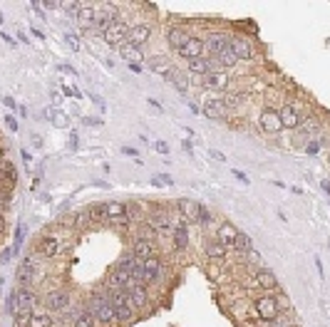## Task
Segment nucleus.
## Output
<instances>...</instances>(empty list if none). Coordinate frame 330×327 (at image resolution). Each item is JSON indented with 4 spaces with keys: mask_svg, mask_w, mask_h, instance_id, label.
<instances>
[{
    "mask_svg": "<svg viewBox=\"0 0 330 327\" xmlns=\"http://www.w3.org/2000/svg\"><path fill=\"white\" fill-rule=\"evenodd\" d=\"M90 312L94 315V320L102 322V325L117 322V315H115V307H112V302H109V295L102 293V290H94L90 295Z\"/></svg>",
    "mask_w": 330,
    "mask_h": 327,
    "instance_id": "f257e3e1",
    "label": "nucleus"
},
{
    "mask_svg": "<svg viewBox=\"0 0 330 327\" xmlns=\"http://www.w3.org/2000/svg\"><path fill=\"white\" fill-rule=\"evenodd\" d=\"M107 295H109V302H112V307H115L117 322L129 325V322L137 320V310H134L129 295H127V290H107Z\"/></svg>",
    "mask_w": 330,
    "mask_h": 327,
    "instance_id": "f03ea898",
    "label": "nucleus"
},
{
    "mask_svg": "<svg viewBox=\"0 0 330 327\" xmlns=\"http://www.w3.org/2000/svg\"><path fill=\"white\" fill-rule=\"evenodd\" d=\"M256 315L261 317V320H266V322H273V320H278V315H281V307H278V300L276 297H258L256 300Z\"/></svg>",
    "mask_w": 330,
    "mask_h": 327,
    "instance_id": "7ed1b4c3",
    "label": "nucleus"
},
{
    "mask_svg": "<svg viewBox=\"0 0 330 327\" xmlns=\"http://www.w3.org/2000/svg\"><path fill=\"white\" fill-rule=\"evenodd\" d=\"M115 23H120V13L115 5H102V10H97V20H94V30L99 35H104Z\"/></svg>",
    "mask_w": 330,
    "mask_h": 327,
    "instance_id": "20e7f679",
    "label": "nucleus"
},
{
    "mask_svg": "<svg viewBox=\"0 0 330 327\" xmlns=\"http://www.w3.org/2000/svg\"><path fill=\"white\" fill-rule=\"evenodd\" d=\"M177 55H179V57H184L186 62H189V59H196V57H206V42H204L201 37L191 35V37H189V42L181 47Z\"/></svg>",
    "mask_w": 330,
    "mask_h": 327,
    "instance_id": "39448f33",
    "label": "nucleus"
},
{
    "mask_svg": "<svg viewBox=\"0 0 330 327\" xmlns=\"http://www.w3.org/2000/svg\"><path fill=\"white\" fill-rule=\"evenodd\" d=\"M204 42H206V57H218L231 45V37L226 32H211L209 40H204Z\"/></svg>",
    "mask_w": 330,
    "mask_h": 327,
    "instance_id": "423d86ee",
    "label": "nucleus"
},
{
    "mask_svg": "<svg viewBox=\"0 0 330 327\" xmlns=\"http://www.w3.org/2000/svg\"><path fill=\"white\" fill-rule=\"evenodd\" d=\"M45 307L50 312H65L70 307V293L67 290H52L45 297Z\"/></svg>",
    "mask_w": 330,
    "mask_h": 327,
    "instance_id": "0eeeda50",
    "label": "nucleus"
},
{
    "mask_svg": "<svg viewBox=\"0 0 330 327\" xmlns=\"http://www.w3.org/2000/svg\"><path fill=\"white\" fill-rule=\"evenodd\" d=\"M231 50H234L236 59H251L256 55L253 42H251L248 37H243V35H234V37H231Z\"/></svg>",
    "mask_w": 330,
    "mask_h": 327,
    "instance_id": "6e6552de",
    "label": "nucleus"
},
{
    "mask_svg": "<svg viewBox=\"0 0 330 327\" xmlns=\"http://www.w3.org/2000/svg\"><path fill=\"white\" fill-rule=\"evenodd\" d=\"M129 30H132V28H129L127 23H122V20H120V23H115L112 28L102 35V40H104L107 45H122V42L129 37Z\"/></svg>",
    "mask_w": 330,
    "mask_h": 327,
    "instance_id": "1a4fd4ad",
    "label": "nucleus"
},
{
    "mask_svg": "<svg viewBox=\"0 0 330 327\" xmlns=\"http://www.w3.org/2000/svg\"><path fill=\"white\" fill-rule=\"evenodd\" d=\"M261 126H263V132H266V134H278V132L283 129L281 117H278V109L266 107V109L261 112Z\"/></svg>",
    "mask_w": 330,
    "mask_h": 327,
    "instance_id": "9d476101",
    "label": "nucleus"
},
{
    "mask_svg": "<svg viewBox=\"0 0 330 327\" xmlns=\"http://www.w3.org/2000/svg\"><path fill=\"white\" fill-rule=\"evenodd\" d=\"M15 293V305H18V315H30L32 307H35V295L28 288H18L13 290Z\"/></svg>",
    "mask_w": 330,
    "mask_h": 327,
    "instance_id": "9b49d317",
    "label": "nucleus"
},
{
    "mask_svg": "<svg viewBox=\"0 0 330 327\" xmlns=\"http://www.w3.org/2000/svg\"><path fill=\"white\" fill-rule=\"evenodd\" d=\"M127 295H129V300H132L134 310H144V307H147V302H149L147 285H139V283H132V285L127 288Z\"/></svg>",
    "mask_w": 330,
    "mask_h": 327,
    "instance_id": "f8f14e48",
    "label": "nucleus"
},
{
    "mask_svg": "<svg viewBox=\"0 0 330 327\" xmlns=\"http://www.w3.org/2000/svg\"><path fill=\"white\" fill-rule=\"evenodd\" d=\"M236 236H239V228H236L234 223H229V221H224V223L218 226V231H216V240H218L224 248H234Z\"/></svg>",
    "mask_w": 330,
    "mask_h": 327,
    "instance_id": "ddd939ff",
    "label": "nucleus"
},
{
    "mask_svg": "<svg viewBox=\"0 0 330 327\" xmlns=\"http://www.w3.org/2000/svg\"><path fill=\"white\" fill-rule=\"evenodd\" d=\"M201 112H204L209 119H226V114H229V107H226V102H224V99H206V102H204V107H201Z\"/></svg>",
    "mask_w": 330,
    "mask_h": 327,
    "instance_id": "4468645a",
    "label": "nucleus"
},
{
    "mask_svg": "<svg viewBox=\"0 0 330 327\" xmlns=\"http://www.w3.org/2000/svg\"><path fill=\"white\" fill-rule=\"evenodd\" d=\"M204 85L209 89H226L231 85V77L226 75V70H211L209 75L204 77Z\"/></svg>",
    "mask_w": 330,
    "mask_h": 327,
    "instance_id": "2eb2a0df",
    "label": "nucleus"
},
{
    "mask_svg": "<svg viewBox=\"0 0 330 327\" xmlns=\"http://www.w3.org/2000/svg\"><path fill=\"white\" fill-rule=\"evenodd\" d=\"M132 253L137 260H147V258H154L156 255V245L151 240H144V238H137L134 245H132Z\"/></svg>",
    "mask_w": 330,
    "mask_h": 327,
    "instance_id": "dca6fc26",
    "label": "nucleus"
},
{
    "mask_svg": "<svg viewBox=\"0 0 330 327\" xmlns=\"http://www.w3.org/2000/svg\"><path fill=\"white\" fill-rule=\"evenodd\" d=\"M189 37H191V35L186 32V28H179V25H174V28L167 30V42H169V45H172L177 52H179L181 47L189 42Z\"/></svg>",
    "mask_w": 330,
    "mask_h": 327,
    "instance_id": "f3484780",
    "label": "nucleus"
},
{
    "mask_svg": "<svg viewBox=\"0 0 330 327\" xmlns=\"http://www.w3.org/2000/svg\"><path fill=\"white\" fill-rule=\"evenodd\" d=\"M149 37H151V28H149V25H134V28L129 30L127 42H129V45H134V47L139 50L144 42H149Z\"/></svg>",
    "mask_w": 330,
    "mask_h": 327,
    "instance_id": "a211bd4d",
    "label": "nucleus"
},
{
    "mask_svg": "<svg viewBox=\"0 0 330 327\" xmlns=\"http://www.w3.org/2000/svg\"><path fill=\"white\" fill-rule=\"evenodd\" d=\"M94 20H97V8L82 3V8L77 13V23L82 25V30H94Z\"/></svg>",
    "mask_w": 330,
    "mask_h": 327,
    "instance_id": "6ab92c4d",
    "label": "nucleus"
},
{
    "mask_svg": "<svg viewBox=\"0 0 330 327\" xmlns=\"http://www.w3.org/2000/svg\"><path fill=\"white\" fill-rule=\"evenodd\" d=\"M278 117H281L283 129H296V126L300 124V114L296 112V107H291V104L281 107V109H278Z\"/></svg>",
    "mask_w": 330,
    "mask_h": 327,
    "instance_id": "aec40b11",
    "label": "nucleus"
},
{
    "mask_svg": "<svg viewBox=\"0 0 330 327\" xmlns=\"http://www.w3.org/2000/svg\"><path fill=\"white\" fill-rule=\"evenodd\" d=\"M164 80L167 82H172L174 87L179 89V92H186L189 89V75L184 72V70H177V67H172L167 75H164Z\"/></svg>",
    "mask_w": 330,
    "mask_h": 327,
    "instance_id": "412c9836",
    "label": "nucleus"
},
{
    "mask_svg": "<svg viewBox=\"0 0 330 327\" xmlns=\"http://www.w3.org/2000/svg\"><path fill=\"white\" fill-rule=\"evenodd\" d=\"M226 250L229 248H224L218 240H206L204 243V253H206L209 260H226Z\"/></svg>",
    "mask_w": 330,
    "mask_h": 327,
    "instance_id": "4be33fe9",
    "label": "nucleus"
},
{
    "mask_svg": "<svg viewBox=\"0 0 330 327\" xmlns=\"http://www.w3.org/2000/svg\"><path fill=\"white\" fill-rule=\"evenodd\" d=\"M104 208V218L107 221H117V218H127V206L120 201H109V204H102Z\"/></svg>",
    "mask_w": 330,
    "mask_h": 327,
    "instance_id": "5701e85b",
    "label": "nucleus"
},
{
    "mask_svg": "<svg viewBox=\"0 0 330 327\" xmlns=\"http://www.w3.org/2000/svg\"><path fill=\"white\" fill-rule=\"evenodd\" d=\"M37 250L45 255V258H55L58 253H60V243H58V238L52 236H45L40 240V245H37Z\"/></svg>",
    "mask_w": 330,
    "mask_h": 327,
    "instance_id": "b1692460",
    "label": "nucleus"
},
{
    "mask_svg": "<svg viewBox=\"0 0 330 327\" xmlns=\"http://www.w3.org/2000/svg\"><path fill=\"white\" fill-rule=\"evenodd\" d=\"M179 211L184 218H196L199 221V213H201V206L194 201V199H181L179 201Z\"/></svg>",
    "mask_w": 330,
    "mask_h": 327,
    "instance_id": "393cba45",
    "label": "nucleus"
},
{
    "mask_svg": "<svg viewBox=\"0 0 330 327\" xmlns=\"http://www.w3.org/2000/svg\"><path fill=\"white\" fill-rule=\"evenodd\" d=\"M256 283H258L263 290H276V288H278V278H276L270 270H266V268L256 273Z\"/></svg>",
    "mask_w": 330,
    "mask_h": 327,
    "instance_id": "a878e982",
    "label": "nucleus"
},
{
    "mask_svg": "<svg viewBox=\"0 0 330 327\" xmlns=\"http://www.w3.org/2000/svg\"><path fill=\"white\" fill-rule=\"evenodd\" d=\"M186 67H189V72H194V75H209L211 72V62L209 57H196V59H189L186 62Z\"/></svg>",
    "mask_w": 330,
    "mask_h": 327,
    "instance_id": "bb28decb",
    "label": "nucleus"
},
{
    "mask_svg": "<svg viewBox=\"0 0 330 327\" xmlns=\"http://www.w3.org/2000/svg\"><path fill=\"white\" fill-rule=\"evenodd\" d=\"M28 327H52V320H50L47 312H42V310H32L30 320H28Z\"/></svg>",
    "mask_w": 330,
    "mask_h": 327,
    "instance_id": "cd10ccee",
    "label": "nucleus"
},
{
    "mask_svg": "<svg viewBox=\"0 0 330 327\" xmlns=\"http://www.w3.org/2000/svg\"><path fill=\"white\" fill-rule=\"evenodd\" d=\"M144 273H147V278H149V283H154L159 275H161V260L154 255V258H147L144 260Z\"/></svg>",
    "mask_w": 330,
    "mask_h": 327,
    "instance_id": "c85d7f7f",
    "label": "nucleus"
},
{
    "mask_svg": "<svg viewBox=\"0 0 330 327\" xmlns=\"http://www.w3.org/2000/svg\"><path fill=\"white\" fill-rule=\"evenodd\" d=\"M234 248H236L239 253H246V255H248V253L253 250V240H251V236H248V233H241V231H239V236H236V243H234Z\"/></svg>",
    "mask_w": 330,
    "mask_h": 327,
    "instance_id": "c756f323",
    "label": "nucleus"
},
{
    "mask_svg": "<svg viewBox=\"0 0 330 327\" xmlns=\"http://www.w3.org/2000/svg\"><path fill=\"white\" fill-rule=\"evenodd\" d=\"M147 67H149L151 72H159V75H167L169 70H172V64L167 62L164 57H151L147 59Z\"/></svg>",
    "mask_w": 330,
    "mask_h": 327,
    "instance_id": "7c9ffc66",
    "label": "nucleus"
},
{
    "mask_svg": "<svg viewBox=\"0 0 330 327\" xmlns=\"http://www.w3.org/2000/svg\"><path fill=\"white\" fill-rule=\"evenodd\" d=\"M216 59H218V64H221L224 70H229V67H234V64L239 62V59H236V55H234V50H231V45H229V47H226V50H224V52H221V55H218Z\"/></svg>",
    "mask_w": 330,
    "mask_h": 327,
    "instance_id": "2f4dec72",
    "label": "nucleus"
},
{
    "mask_svg": "<svg viewBox=\"0 0 330 327\" xmlns=\"http://www.w3.org/2000/svg\"><path fill=\"white\" fill-rule=\"evenodd\" d=\"M94 325H97V320H94V315H92L90 310L77 312V317H75V327H94Z\"/></svg>",
    "mask_w": 330,
    "mask_h": 327,
    "instance_id": "473e14b6",
    "label": "nucleus"
},
{
    "mask_svg": "<svg viewBox=\"0 0 330 327\" xmlns=\"http://www.w3.org/2000/svg\"><path fill=\"white\" fill-rule=\"evenodd\" d=\"M174 243H177V248L179 250H186V245H189V233H186V226H179V228H174Z\"/></svg>",
    "mask_w": 330,
    "mask_h": 327,
    "instance_id": "72a5a7b5",
    "label": "nucleus"
},
{
    "mask_svg": "<svg viewBox=\"0 0 330 327\" xmlns=\"http://www.w3.org/2000/svg\"><path fill=\"white\" fill-rule=\"evenodd\" d=\"M47 117H50V121H52L55 126H60V129L67 126V114H65L62 109H47Z\"/></svg>",
    "mask_w": 330,
    "mask_h": 327,
    "instance_id": "f704fd0d",
    "label": "nucleus"
},
{
    "mask_svg": "<svg viewBox=\"0 0 330 327\" xmlns=\"http://www.w3.org/2000/svg\"><path fill=\"white\" fill-rule=\"evenodd\" d=\"M18 278H20V283H23V285L32 280V263H30V260H23V266H20V270H18Z\"/></svg>",
    "mask_w": 330,
    "mask_h": 327,
    "instance_id": "c9c22d12",
    "label": "nucleus"
},
{
    "mask_svg": "<svg viewBox=\"0 0 330 327\" xmlns=\"http://www.w3.org/2000/svg\"><path fill=\"white\" fill-rule=\"evenodd\" d=\"M120 55L124 59H129V57H142L139 52H137V47L134 45H129V42H122L120 45Z\"/></svg>",
    "mask_w": 330,
    "mask_h": 327,
    "instance_id": "e433bc0d",
    "label": "nucleus"
},
{
    "mask_svg": "<svg viewBox=\"0 0 330 327\" xmlns=\"http://www.w3.org/2000/svg\"><path fill=\"white\" fill-rule=\"evenodd\" d=\"M65 42H67V47H70L72 52H80V50H82V42L77 40L75 32H67V35H65Z\"/></svg>",
    "mask_w": 330,
    "mask_h": 327,
    "instance_id": "4c0bfd02",
    "label": "nucleus"
},
{
    "mask_svg": "<svg viewBox=\"0 0 330 327\" xmlns=\"http://www.w3.org/2000/svg\"><path fill=\"white\" fill-rule=\"evenodd\" d=\"M90 211H80V213H77V218H75V226H77V228H85V226H90Z\"/></svg>",
    "mask_w": 330,
    "mask_h": 327,
    "instance_id": "58836bf2",
    "label": "nucleus"
},
{
    "mask_svg": "<svg viewBox=\"0 0 330 327\" xmlns=\"http://www.w3.org/2000/svg\"><path fill=\"white\" fill-rule=\"evenodd\" d=\"M60 8H65V13H70V18H77L82 3H60Z\"/></svg>",
    "mask_w": 330,
    "mask_h": 327,
    "instance_id": "ea45409f",
    "label": "nucleus"
},
{
    "mask_svg": "<svg viewBox=\"0 0 330 327\" xmlns=\"http://www.w3.org/2000/svg\"><path fill=\"white\" fill-rule=\"evenodd\" d=\"M154 236H156V228H154L151 223H144V226H142V236L139 238H144V240H151V243H154Z\"/></svg>",
    "mask_w": 330,
    "mask_h": 327,
    "instance_id": "a19ab883",
    "label": "nucleus"
},
{
    "mask_svg": "<svg viewBox=\"0 0 330 327\" xmlns=\"http://www.w3.org/2000/svg\"><path fill=\"white\" fill-rule=\"evenodd\" d=\"M206 154H209L213 161H221V164H226V154H221V151H216V149H209Z\"/></svg>",
    "mask_w": 330,
    "mask_h": 327,
    "instance_id": "79ce46f5",
    "label": "nucleus"
},
{
    "mask_svg": "<svg viewBox=\"0 0 330 327\" xmlns=\"http://www.w3.org/2000/svg\"><path fill=\"white\" fill-rule=\"evenodd\" d=\"M32 10L37 13V18H42V20H47V15H45V8H42L40 3H32Z\"/></svg>",
    "mask_w": 330,
    "mask_h": 327,
    "instance_id": "37998d69",
    "label": "nucleus"
},
{
    "mask_svg": "<svg viewBox=\"0 0 330 327\" xmlns=\"http://www.w3.org/2000/svg\"><path fill=\"white\" fill-rule=\"evenodd\" d=\"M3 104H5L8 109H18V104H15V99H13L10 94H5V97H3Z\"/></svg>",
    "mask_w": 330,
    "mask_h": 327,
    "instance_id": "c03bdc74",
    "label": "nucleus"
},
{
    "mask_svg": "<svg viewBox=\"0 0 330 327\" xmlns=\"http://www.w3.org/2000/svg\"><path fill=\"white\" fill-rule=\"evenodd\" d=\"M211 221V213L206 208H201V213H199V223H209Z\"/></svg>",
    "mask_w": 330,
    "mask_h": 327,
    "instance_id": "a18cd8bd",
    "label": "nucleus"
},
{
    "mask_svg": "<svg viewBox=\"0 0 330 327\" xmlns=\"http://www.w3.org/2000/svg\"><path fill=\"white\" fill-rule=\"evenodd\" d=\"M318 149H320V142H310V144L305 147V151H308V154H318Z\"/></svg>",
    "mask_w": 330,
    "mask_h": 327,
    "instance_id": "49530a36",
    "label": "nucleus"
},
{
    "mask_svg": "<svg viewBox=\"0 0 330 327\" xmlns=\"http://www.w3.org/2000/svg\"><path fill=\"white\" fill-rule=\"evenodd\" d=\"M5 121H8V126H10L13 132H18V121L13 119V114H5Z\"/></svg>",
    "mask_w": 330,
    "mask_h": 327,
    "instance_id": "de8ad7c7",
    "label": "nucleus"
},
{
    "mask_svg": "<svg viewBox=\"0 0 330 327\" xmlns=\"http://www.w3.org/2000/svg\"><path fill=\"white\" fill-rule=\"evenodd\" d=\"M122 151H124L127 156H132V159H137V156H139V151H137V149H134V147H124V149H122Z\"/></svg>",
    "mask_w": 330,
    "mask_h": 327,
    "instance_id": "09e8293b",
    "label": "nucleus"
},
{
    "mask_svg": "<svg viewBox=\"0 0 330 327\" xmlns=\"http://www.w3.org/2000/svg\"><path fill=\"white\" fill-rule=\"evenodd\" d=\"M156 151H159V154H169V147H167V142H156Z\"/></svg>",
    "mask_w": 330,
    "mask_h": 327,
    "instance_id": "8fccbe9b",
    "label": "nucleus"
},
{
    "mask_svg": "<svg viewBox=\"0 0 330 327\" xmlns=\"http://www.w3.org/2000/svg\"><path fill=\"white\" fill-rule=\"evenodd\" d=\"M315 268H318V275L325 278V270H323V260H320V258H315Z\"/></svg>",
    "mask_w": 330,
    "mask_h": 327,
    "instance_id": "3c124183",
    "label": "nucleus"
},
{
    "mask_svg": "<svg viewBox=\"0 0 330 327\" xmlns=\"http://www.w3.org/2000/svg\"><path fill=\"white\" fill-rule=\"evenodd\" d=\"M231 174H234V176L239 178V181H243V183H248V176H246L243 171H239V169H236V171H231Z\"/></svg>",
    "mask_w": 330,
    "mask_h": 327,
    "instance_id": "603ef678",
    "label": "nucleus"
},
{
    "mask_svg": "<svg viewBox=\"0 0 330 327\" xmlns=\"http://www.w3.org/2000/svg\"><path fill=\"white\" fill-rule=\"evenodd\" d=\"M0 37H3L8 45H15V37H13V35H8V32H0Z\"/></svg>",
    "mask_w": 330,
    "mask_h": 327,
    "instance_id": "864d4df0",
    "label": "nucleus"
},
{
    "mask_svg": "<svg viewBox=\"0 0 330 327\" xmlns=\"http://www.w3.org/2000/svg\"><path fill=\"white\" fill-rule=\"evenodd\" d=\"M82 121H85V124H90V126H99V124H102L99 119H92V117H85Z\"/></svg>",
    "mask_w": 330,
    "mask_h": 327,
    "instance_id": "5fc2aeb1",
    "label": "nucleus"
},
{
    "mask_svg": "<svg viewBox=\"0 0 330 327\" xmlns=\"http://www.w3.org/2000/svg\"><path fill=\"white\" fill-rule=\"evenodd\" d=\"M90 99L94 102V104H97V107H99V109H104V102H102V99H99L97 94H90Z\"/></svg>",
    "mask_w": 330,
    "mask_h": 327,
    "instance_id": "6e6d98bb",
    "label": "nucleus"
},
{
    "mask_svg": "<svg viewBox=\"0 0 330 327\" xmlns=\"http://www.w3.org/2000/svg\"><path fill=\"white\" fill-rule=\"evenodd\" d=\"M20 154H23V161H25V164H30V161H32V154L28 151V149H23Z\"/></svg>",
    "mask_w": 330,
    "mask_h": 327,
    "instance_id": "4d7b16f0",
    "label": "nucleus"
},
{
    "mask_svg": "<svg viewBox=\"0 0 330 327\" xmlns=\"http://www.w3.org/2000/svg\"><path fill=\"white\" fill-rule=\"evenodd\" d=\"M60 72H67V75H75V67H70V64H60Z\"/></svg>",
    "mask_w": 330,
    "mask_h": 327,
    "instance_id": "13d9d810",
    "label": "nucleus"
},
{
    "mask_svg": "<svg viewBox=\"0 0 330 327\" xmlns=\"http://www.w3.org/2000/svg\"><path fill=\"white\" fill-rule=\"evenodd\" d=\"M181 149H184V151H186V154H191V151H194V149H191V142H186V139H184V142H181Z\"/></svg>",
    "mask_w": 330,
    "mask_h": 327,
    "instance_id": "bf43d9fd",
    "label": "nucleus"
},
{
    "mask_svg": "<svg viewBox=\"0 0 330 327\" xmlns=\"http://www.w3.org/2000/svg\"><path fill=\"white\" fill-rule=\"evenodd\" d=\"M129 70H132V72H142V67H139L137 62H129Z\"/></svg>",
    "mask_w": 330,
    "mask_h": 327,
    "instance_id": "052dcab7",
    "label": "nucleus"
},
{
    "mask_svg": "<svg viewBox=\"0 0 330 327\" xmlns=\"http://www.w3.org/2000/svg\"><path fill=\"white\" fill-rule=\"evenodd\" d=\"M320 186H323V191H325V193L330 196V181H325V178H323V183H320Z\"/></svg>",
    "mask_w": 330,
    "mask_h": 327,
    "instance_id": "680f3d73",
    "label": "nucleus"
},
{
    "mask_svg": "<svg viewBox=\"0 0 330 327\" xmlns=\"http://www.w3.org/2000/svg\"><path fill=\"white\" fill-rule=\"evenodd\" d=\"M3 213H5V199L0 196V216H3Z\"/></svg>",
    "mask_w": 330,
    "mask_h": 327,
    "instance_id": "e2e57ef3",
    "label": "nucleus"
},
{
    "mask_svg": "<svg viewBox=\"0 0 330 327\" xmlns=\"http://www.w3.org/2000/svg\"><path fill=\"white\" fill-rule=\"evenodd\" d=\"M5 231V221H3V216H0V233Z\"/></svg>",
    "mask_w": 330,
    "mask_h": 327,
    "instance_id": "0e129e2a",
    "label": "nucleus"
},
{
    "mask_svg": "<svg viewBox=\"0 0 330 327\" xmlns=\"http://www.w3.org/2000/svg\"><path fill=\"white\" fill-rule=\"evenodd\" d=\"M3 20H5V15H3V13H0V23H3Z\"/></svg>",
    "mask_w": 330,
    "mask_h": 327,
    "instance_id": "69168bd1",
    "label": "nucleus"
},
{
    "mask_svg": "<svg viewBox=\"0 0 330 327\" xmlns=\"http://www.w3.org/2000/svg\"><path fill=\"white\" fill-rule=\"evenodd\" d=\"M0 159H3V147H0Z\"/></svg>",
    "mask_w": 330,
    "mask_h": 327,
    "instance_id": "338daca9",
    "label": "nucleus"
},
{
    "mask_svg": "<svg viewBox=\"0 0 330 327\" xmlns=\"http://www.w3.org/2000/svg\"><path fill=\"white\" fill-rule=\"evenodd\" d=\"M293 327H298V325H293Z\"/></svg>",
    "mask_w": 330,
    "mask_h": 327,
    "instance_id": "774afa93",
    "label": "nucleus"
}]
</instances>
